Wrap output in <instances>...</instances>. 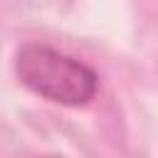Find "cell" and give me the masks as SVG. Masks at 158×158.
<instances>
[{
    "instance_id": "cell-1",
    "label": "cell",
    "mask_w": 158,
    "mask_h": 158,
    "mask_svg": "<svg viewBox=\"0 0 158 158\" xmlns=\"http://www.w3.org/2000/svg\"><path fill=\"white\" fill-rule=\"evenodd\" d=\"M15 74L32 94L59 106H86L99 91V74L89 64L42 42H27L15 52Z\"/></svg>"
},
{
    "instance_id": "cell-2",
    "label": "cell",
    "mask_w": 158,
    "mask_h": 158,
    "mask_svg": "<svg viewBox=\"0 0 158 158\" xmlns=\"http://www.w3.org/2000/svg\"><path fill=\"white\" fill-rule=\"evenodd\" d=\"M42 158H62V156H42Z\"/></svg>"
}]
</instances>
